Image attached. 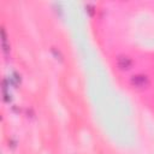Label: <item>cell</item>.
Listing matches in <instances>:
<instances>
[{
  "label": "cell",
  "mask_w": 154,
  "mask_h": 154,
  "mask_svg": "<svg viewBox=\"0 0 154 154\" xmlns=\"http://www.w3.org/2000/svg\"><path fill=\"white\" fill-rule=\"evenodd\" d=\"M117 66L122 71H128L132 66V59L128 55H119L117 58Z\"/></svg>",
  "instance_id": "obj_2"
},
{
  "label": "cell",
  "mask_w": 154,
  "mask_h": 154,
  "mask_svg": "<svg viewBox=\"0 0 154 154\" xmlns=\"http://www.w3.org/2000/svg\"><path fill=\"white\" fill-rule=\"evenodd\" d=\"M130 84H131V87H134L136 89H146L147 87H149L150 81L147 75L137 73L130 78Z\"/></svg>",
  "instance_id": "obj_1"
}]
</instances>
